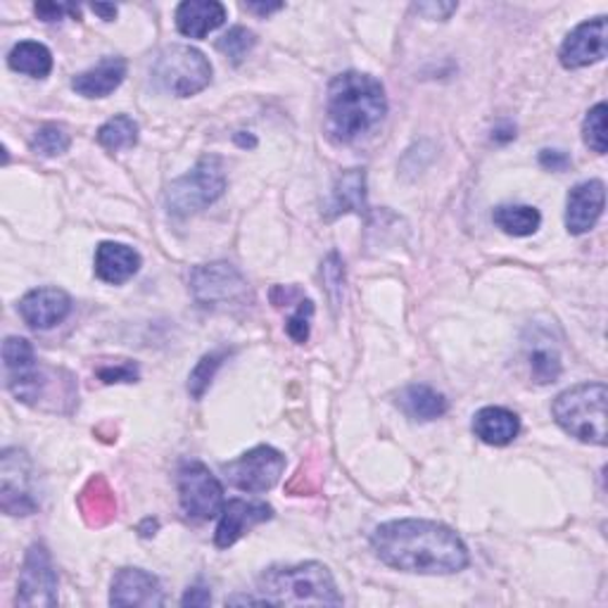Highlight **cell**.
Returning a JSON list of instances; mask_svg holds the SVG:
<instances>
[{"label":"cell","instance_id":"1","mask_svg":"<svg viewBox=\"0 0 608 608\" xmlns=\"http://www.w3.org/2000/svg\"><path fill=\"white\" fill-rule=\"evenodd\" d=\"M376 557L395 571L452 575L468 565V549L452 528L435 521L402 518L378 525L371 535Z\"/></svg>","mask_w":608,"mask_h":608},{"label":"cell","instance_id":"2","mask_svg":"<svg viewBox=\"0 0 608 608\" xmlns=\"http://www.w3.org/2000/svg\"><path fill=\"white\" fill-rule=\"evenodd\" d=\"M328 131L338 143H352L376 129L388 115V98L376 77L344 72L330 81L326 98Z\"/></svg>","mask_w":608,"mask_h":608},{"label":"cell","instance_id":"3","mask_svg":"<svg viewBox=\"0 0 608 608\" xmlns=\"http://www.w3.org/2000/svg\"><path fill=\"white\" fill-rule=\"evenodd\" d=\"M261 604L273 606H342L334 575L319 561L271 565L259 575Z\"/></svg>","mask_w":608,"mask_h":608},{"label":"cell","instance_id":"4","mask_svg":"<svg viewBox=\"0 0 608 608\" xmlns=\"http://www.w3.org/2000/svg\"><path fill=\"white\" fill-rule=\"evenodd\" d=\"M606 399L608 390L604 383H583L563 390L551 413L554 421L571 437L587 442V445H606Z\"/></svg>","mask_w":608,"mask_h":608},{"label":"cell","instance_id":"5","mask_svg":"<svg viewBox=\"0 0 608 608\" xmlns=\"http://www.w3.org/2000/svg\"><path fill=\"white\" fill-rule=\"evenodd\" d=\"M226 190L224 162L217 155H204L188 174L178 176L167 190V210L172 217L186 219L214 204Z\"/></svg>","mask_w":608,"mask_h":608},{"label":"cell","instance_id":"6","mask_svg":"<svg viewBox=\"0 0 608 608\" xmlns=\"http://www.w3.org/2000/svg\"><path fill=\"white\" fill-rule=\"evenodd\" d=\"M152 81L164 93L190 98L210 86L212 65L204 52L192 46H167L152 65Z\"/></svg>","mask_w":608,"mask_h":608},{"label":"cell","instance_id":"7","mask_svg":"<svg viewBox=\"0 0 608 608\" xmlns=\"http://www.w3.org/2000/svg\"><path fill=\"white\" fill-rule=\"evenodd\" d=\"M190 293L198 304L212 312H236L250 307L253 302V290L247 285L245 276L226 261L192 269Z\"/></svg>","mask_w":608,"mask_h":608},{"label":"cell","instance_id":"8","mask_svg":"<svg viewBox=\"0 0 608 608\" xmlns=\"http://www.w3.org/2000/svg\"><path fill=\"white\" fill-rule=\"evenodd\" d=\"M0 508L8 516H32L38 511L34 494V468L26 452L10 447L0 456Z\"/></svg>","mask_w":608,"mask_h":608},{"label":"cell","instance_id":"9","mask_svg":"<svg viewBox=\"0 0 608 608\" xmlns=\"http://www.w3.org/2000/svg\"><path fill=\"white\" fill-rule=\"evenodd\" d=\"M178 502L190 521H210L224 506V488L200 461H186L178 471Z\"/></svg>","mask_w":608,"mask_h":608},{"label":"cell","instance_id":"10","mask_svg":"<svg viewBox=\"0 0 608 608\" xmlns=\"http://www.w3.org/2000/svg\"><path fill=\"white\" fill-rule=\"evenodd\" d=\"M285 471V456L269 445H259L238 456L236 461L224 464L226 480L243 492H267L281 480Z\"/></svg>","mask_w":608,"mask_h":608},{"label":"cell","instance_id":"11","mask_svg":"<svg viewBox=\"0 0 608 608\" xmlns=\"http://www.w3.org/2000/svg\"><path fill=\"white\" fill-rule=\"evenodd\" d=\"M58 604V571L44 542L26 549L20 571L17 606H55Z\"/></svg>","mask_w":608,"mask_h":608},{"label":"cell","instance_id":"12","mask_svg":"<svg viewBox=\"0 0 608 608\" xmlns=\"http://www.w3.org/2000/svg\"><path fill=\"white\" fill-rule=\"evenodd\" d=\"M608 26L606 17H594L565 36L563 46L559 50V60L565 69H583L594 62H601L608 50Z\"/></svg>","mask_w":608,"mask_h":608},{"label":"cell","instance_id":"13","mask_svg":"<svg viewBox=\"0 0 608 608\" xmlns=\"http://www.w3.org/2000/svg\"><path fill=\"white\" fill-rule=\"evenodd\" d=\"M273 518V508L265 502H245V500H229L219 511V525L214 533V545L219 549H229L236 545L241 537L253 530L255 525H261Z\"/></svg>","mask_w":608,"mask_h":608},{"label":"cell","instance_id":"14","mask_svg":"<svg viewBox=\"0 0 608 608\" xmlns=\"http://www.w3.org/2000/svg\"><path fill=\"white\" fill-rule=\"evenodd\" d=\"M17 309L26 326L50 330L62 324L72 312V297L62 288H36L20 300Z\"/></svg>","mask_w":608,"mask_h":608},{"label":"cell","instance_id":"15","mask_svg":"<svg viewBox=\"0 0 608 608\" xmlns=\"http://www.w3.org/2000/svg\"><path fill=\"white\" fill-rule=\"evenodd\" d=\"M113 606H164V592L160 580L143 569H121L113 577L109 589Z\"/></svg>","mask_w":608,"mask_h":608},{"label":"cell","instance_id":"16","mask_svg":"<svg viewBox=\"0 0 608 608\" xmlns=\"http://www.w3.org/2000/svg\"><path fill=\"white\" fill-rule=\"evenodd\" d=\"M604 200H606V186L599 178L592 182L577 184L569 192V202H565V229L573 236H583L597 226L599 217L604 214Z\"/></svg>","mask_w":608,"mask_h":608},{"label":"cell","instance_id":"17","mask_svg":"<svg viewBox=\"0 0 608 608\" xmlns=\"http://www.w3.org/2000/svg\"><path fill=\"white\" fill-rule=\"evenodd\" d=\"M141 269V255L124 243L105 241L95 247V276L103 283L121 285Z\"/></svg>","mask_w":608,"mask_h":608},{"label":"cell","instance_id":"18","mask_svg":"<svg viewBox=\"0 0 608 608\" xmlns=\"http://www.w3.org/2000/svg\"><path fill=\"white\" fill-rule=\"evenodd\" d=\"M58 376H62V371H52V369L36 364L26 371L10 373L8 390L15 395L22 405L40 407L46 399L52 397L55 388H58V383H62V381H58Z\"/></svg>","mask_w":608,"mask_h":608},{"label":"cell","instance_id":"19","mask_svg":"<svg viewBox=\"0 0 608 608\" xmlns=\"http://www.w3.org/2000/svg\"><path fill=\"white\" fill-rule=\"evenodd\" d=\"M226 8L217 0H186L176 8V30L188 38H204L226 22Z\"/></svg>","mask_w":608,"mask_h":608},{"label":"cell","instance_id":"20","mask_svg":"<svg viewBox=\"0 0 608 608\" xmlns=\"http://www.w3.org/2000/svg\"><path fill=\"white\" fill-rule=\"evenodd\" d=\"M127 69L129 67L124 58H103L95 67L77 74L72 79V89L84 98H107L127 79Z\"/></svg>","mask_w":608,"mask_h":608},{"label":"cell","instance_id":"21","mask_svg":"<svg viewBox=\"0 0 608 608\" xmlns=\"http://www.w3.org/2000/svg\"><path fill=\"white\" fill-rule=\"evenodd\" d=\"M473 433L486 445L506 447L521 433V419L511 409L486 407L473 417Z\"/></svg>","mask_w":608,"mask_h":608},{"label":"cell","instance_id":"22","mask_svg":"<svg viewBox=\"0 0 608 608\" xmlns=\"http://www.w3.org/2000/svg\"><path fill=\"white\" fill-rule=\"evenodd\" d=\"M77 504L81 516H84L91 528H103V525H109L117 516L115 492L103 476H93L86 482V488L81 490Z\"/></svg>","mask_w":608,"mask_h":608},{"label":"cell","instance_id":"23","mask_svg":"<svg viewBox=\"0 0 608 608\" xmlns=\"http://www.w3.org/2000/svg\"><path fill=\"white\" fill-rule=\"evenodd\" d=\"M328 210H330L328 219H336L348 212L366 214L369 202H366V172L364 169H348L338 176Z\"/></svg>","mask_w":608,"mask_h":608},{"label":"cell","instance_id":"24","mask_svg":"<svg viewBox=\"0 0 608 608\" xmlns=\"http://www.w3.org/2000/svg\"><path fill=\"white\" fill-rule=\"evenodd\" d=\"M397 407L402 409L411 421H435L447 413L449 405L445 395L428 388V385H407V388L397 395Z\"/></svg>","mask_w":608,"mask_h":608},{"label":"cell","instance_id":"25","mask_svg":"<svg viewBox=\"0 0 608 608\" xmlns=\"http://www.w3.org/2000/svg\"><path fill=\"white\" fill-rule=\"evenodd\" d=\"M12 72L26 74L32 79H46L52 72V52L38 40H22L8 55Z\"/></svg>","mask_w":608,"mask_h":608},{"label":"cell","instance_id":"26","mask_svg":"<svg viewBox=\"0 0 608 608\" xmlns=\"http://www.w3.org/2000/svg\"><path fill=\"white\" fill-rule=\"evenodd\" d=\"M492 219L506 236L514 238H528L542 224V214L533 204H500L492 212Z\"/></svg>","mask_w":608,"mask_h":608},{"label":"cell","instance_id":"27","mask_svg":"<svg viewBox=\"0 0 608 608\" xmlns=\"http://www.w3.org/2000/svg\"><path fill=\"white\" fill-rule=\"evenodd\" d=\"M528 364L537 385L557 383L561 376V356L554 344H542V340H537L528 350Z\"/></svg>","mask_w":608,"mask_h":608},{"label":"cell","instance_id":"28","mask_svg":"<svg viewBox=\"0 0 608 608\" xmlns=\"http://www.w3.org/2000/svg\"><path fill=\"white\" fill-rule=\"evenodd\" d=\"M98 143L107 152H119L138 143V124L129 115H117L107 119L98 129Z\"/></svg>","mask_w":608,"mask_h":608},{"label":"cell","instance_id":"29","mask_svg":"<svg viewBox=\"0 0 608 608\" xmlns=\"http://www.w3.org/2000/svg\"><path fill=\"white\" fill-rule=\"evenodd\" d=\"M224 359H226V352L224 350H219V352H210V354H204L200 362L196 364V369L190 371V376H188V393L192 399H202L204 393L210 390V385L217 376V371L221 369V364H224Z\"/></svg>","mask_w":608,"mask_h":608},{"label":"cell","instance_id":"30","mask_svg":"<svg viewBox=\"0 0 608 608\" xmlns=\"http://www.w3.org/2000/svg\"><path fill=\"white\" fill-rule=\"evenodd\" d=\"M69 145H72V138L60 124H44L32 138V150L44 157H58L69 150Z\"/></svg>","mask_w":608,"mask_h":608},{"label":"cell","instance_id":"31","mask_svg":"<svg viewBox=\"0 0 608 608\" xmlns=\"http://www.w3.org/2000/svg\"><path fill=\"white\" fill-rule=\"evenodd\" d=\"M255 46L257 36L250 30H245V26H233V30H229L217 40V50L224 52L233 65H241Z\"/></svg>","mask_w":608,"mask_h":608},{"label":"cell","instance_id":"32","mask_svg":"<svg viewBox=\"0 0 608 608\" xmlns=\"http://www.w3.org/2000/svg\"><path fill=\"white\" fill-rule=\"evenodd\" d=\"M3 362H5V369L10 373L26 371V369L36 366V354H34L32 342L26 338H20V336L5 338V342H3Z\"/></svg>","mask_w":608,"mask_h":608},{"label":"cell","instance_id":"33","mask_svg":"<svg viewBox=\"0 0 608 608\" xmlns=\"http://www.w3.org/2000/svg\"><path fill=\"white\" fill-rule=\"evenodd\" d=\"M606 113H608L606 103H597L589 109L583 124L585 143L597 152V155H604L606 152Z\"/></svg>","mask_w":608,"mask_h":608},{"label":"cell","instance_id":"34","mask_svg":"<svg viewBox=\"0 0 608 608\" xmlns=\"http://www.w3.org/2000/svg\"><path fill=\"white\" fill-rule=\"evenodd\" d=\"M312 316H314V302L309 297H302L297 302V309L290 316L285 330L288 336L293 338L297 344L309 340V328H312Z\"/></svg>","mask_w":608,"mask_h":608},{"label":"cell","instance_id":"35","mask_svg":"<svg viewBox=\"0 0 608 608\" xmlns=\"http://www.w3.org/2000/svg\"><path fill=\"white\" fill-rule=\"evenodd\" d=\"M98 378L105 385L115 383H136L138 381V364L129 362V359H119L115 364H105L98 369Z\"/></svg>","mask_w":608,"mask_h":608},{"label":"cell","instance_id":"36","mask_svg":"<svg viewBox=\"0 0 608 608\" xmlns=\"http://www.w3.org/2000/svg\"><path fill=\"white\" fill-rule=\"evenodd\" d=\"M324 283L328 288V293L334 295V300L338 302L342 295V285H344V269H342V261L336 253L330 255L324 265Z\"/></svg>","mask_w":608,"mask_h":608},{"label":"cell","instance_id":"37","mask_svg":"<svg viewBox=\"0 0 608 608\" xmlns=\"http://www.w3.org/2000/svg\"><path fill=\"white\" fill-rule=\"evenodd\" d=\"M36 15L38 20L44 22H60L67 12L69 15H77L79 17V8L74 5H58V3H36Z\"/></svg>","mask_w":608,"mask_h":608},{"label":"cell","instance_id":"38","mask_svg":"<svg viewBox=\"0 0 608 608\" xmlns=\"http://www.w3.org/2000/svg\"><path fill=\"white\" fill-rule=\"evenodd\" d=\"M456 3H419L413 5V10L423 15L425 20H449L452 12H456Z\"/></svg>","mask_w":608,"mask_h":608},{"label":"cell","instance_id":"39","mask_svg":"<svg viewBox=\"0 0 608 608\" xmlns=\"http://www.w3.org/2000/svg\"><path fill=\"white\" fill-rule=\"evenodd\" d=\"M540 164H542L545 169L563 172V169H569V167H571V157L565 155L563 150H542V152H540Z\"/></svg>","mask_w":608,"mask_h":608},{"label":"cell","instance_id":"40","mask_svg":"<svg viewBox=\"0 0 608 608\" xmlns=\"http://www.w3.org/2000/svg\"><path fill=\"white\" fill-rule=\"evenodd\" d=\"M207 604H212V594L204 587H190L182 599V606H207Z\"/></svg>","mask_w":608,"mask_h":608},{"label":"cell","instance_id":"41","mask_svg":"<svg viewBox=\"0 0 608 608\" xmlns=\"http://www.w3.org/2000/svg\"><path fill=\"white\" fill-rule=\"evenodd\" d=\"M245 8L257 12V15H271V12L283 10V3H247Z\"/></svg>","mask_w":608,"mask_h":608},{"label":"cell","instance_id":"42","mask_svg":"<svg viewBox=\"0 0 608 608\" xmlns=\"http://www.w3.org/2000/svg\"><path fill=\"white\" fill-rule=\"evenodd\" d=\"M91 10L95 12V15H101L105 22H113L117 17V8L115 5H103V3H95L91 5Z\"/></svg>","mask_w":608,"mask_h":608},{"label":"cell","instance_id":"43","mask_svg":"<svg viewBox=\"0 0 608 608\" xmlns=\"http://www.w3.org/2000/svg\"><path fill=\"white\" fill-rule=\"evenodd\" d=\"M514 138H516V127H511V124H508L506 129H496L494 131V141H502L504 143V141H514Z\"/></svg>","mask_w":608,"mask_h":608},{"label":"cell","instance_id":"44","mask_svg":"<svg viewBox=\"0 0 608 608\" xmlns=\"http://www.w3.org/2000/svg\"><path fill=\"white\" fill-rule=\"evenodd\" d=\"M236 143H238V145H243V148H247V145L255 148V145H257V141H255L253 136H247V138H245L243 133H236Z\"/></svg>","mask_w":608,"mask_h":608}]
</instances>
